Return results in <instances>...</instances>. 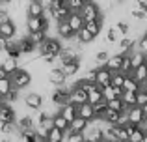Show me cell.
Segmentation results:
<instances>
[{"label":"cell","mask_w":147,"mask_h":142,"mask_svg":"<svg viewBox=\"0 0 147 142\" xmlns=\"http://www.w3.org/2000/svg\"><path fill=\"white\" fill-rule=\"evenodd\" d=\"M9 79H11L13 88L22 90V88H26L30 82H32V73L26 69V67H17V69H15V71L9 75Z\"/></svg>","instance_id":"6da1fadb"},{"label":"cell","mask_w":147,"mask_h":142,"mask_svg":"<svg viewBox=\"0 0 147 142\" xmlns=\"http://www.w3.org/2000/svg\"><path fill=\"white\" fill-rule=\"evenodd\" d=\"M61 39L60 37H49L47 36V39L43 41V43L39 45V56H45V54H54V56H58L60 54V51H61Z\"/></svg>","instance_id":"7a4b0ae2"},{"label":"cell","mask_w":147,"mask_h":142,"mask_svg":"<svg viewBox=\"0 0 147 142\" xmlns=\"http://www.w3.org/2000/svg\"><path fill=\"white\" fill-rule=\"evenodd\" d=\"M90 77L95 80V84L97 86H106V84H110V79H112V71L110 69H106L104 66H99V67H95V69H91L90 71Z\"/></svg>","instance_id":"3957f363"},{"label":"cell","mask_w":147,"mask_h":142,"mask_svg":"<svg viewBox=\"0 0 147 142\" xmlns=\"http://www.w3.org/2000/svg\"><path fill=\"white\" fill-rule=\"evenodd\" d=\"M80 15L84 17V21H93V19H100V17H102V11H100L99 4L95 2V0H91V2H88V4L82 6Z\"/></svg>","instance_id":"277c9868"},{"label":"cell","mask_w":147,"mask_h":142,"mask_svg":"<svg viewBox=\"0 0 147 142\" xmlns=\"http://www.w3.org/2000/svg\"><path fill=\"white\" fill-rule=\"evenodd\" d=\"M69 95H71V88H67L65 84H60V86L54 88L52 95H50V99H52L54 105H65V103H69Z\"/></svg>","instance_id":"5b68a950"},{"label":"cell","mask_w":147,"mask_h":142,"mask_svg":"<svg viewBox=\"0 0 147 142\" xmlns=\"http://www.w3.org/2000/svg\"><path fill=\"white\" fill-rule=\"evenodd\" d=\"M22 101H24V105L28 107L30 110H41L43 105H45V99H43L41 94H26Z\"/></svg>","instance_id":"8992f818"},{"label":"cell","mask_w":147,"mask_h":142,"mask_svg":"<svg viewBox=\"0 0 147 142\" xmlns=\"http://www.w3.org/2000/svg\"><path fill=\"white\" fill-rule=\"evenodd\" d=\"M56 32H58V37H60V39H63V41H71L73 37H75V30L71 28V26H69V22L67 21H61V22H56Z\"/></svg>","instance_id":"52a82bcc"},{"label":"cell","mask_w":147,"mask_h":142,"mask_svg":"<svg viewBox=\"0 0 147 142\" xmlns=\"http://www.w3.org/2000/svg\"><path fill=\"white\" fill-rule=\"evenodd\" d=\"M125 114H127V120L132 122V124H138V125H140L142 122H144V109H142L140 105L129 107V109L125 110Z\"/></svg>","instance_id":"ba28073f"},{"label":"cell","mask_w":147,"mask_h":142,"mask_svg":"<svg viewBox=\"0 0 147 142\" xmlns=\"http://www.w3.org/2000/svg\"><path fill=\"white\" fill-rule=\"evenodd\" d=\"M88 101V92L84 90L82 86H73L71 88V95H69V103H75V105H80V103Z\"/></svg>","instance_id":"9c48e42d"},{"label":"cell","mask_w":147,"mask_h":142,"mask_svg":"<svg viewBox=\"0 0 147 142\" xmlns=\"http://www.w3.org/2000/svg\"><path fill=\"white\" fill-rule=\"evenodd\" d=\"M0 34H2L4 37H7V39H11V37L17 36V22L13 21V19H7V21L0 22Z\"/></svg>","instance_id":"30bf717a"},{"label":"cell","mask_w":147,"mask_h":142,"mask_svg":"<svg viewBox=\"0 0 147 142\" xmlns=\"http://www.w3.org/2000/svg\"><path fill=\"white\" fill-rule=\"evenodd\" d=\"M49 82L52 84V86H60V84L67 82V77L61 71V67H52V69L49 71Z\"/></svg>","instance_id":"8fae6325"},{"label":"cell","mask_w":147,"mask_h":142,"mask_svg":"<svg viewBox=\"0 0 147 142\" xmlns=\"http://www.w3.org/2000/svg\"><path fill=\"white\" fill-rule=\"evenodd\" d=\"M15 120H17L15 109L2 101V105H0V122H11V124H15Z\"/></svg>","instance_id":"7c38bea8"},{"label":"cell","mask_w":147,"mask_h":142,"mask_svg":"<svg viewBox=\"0 0 147 142\" xmlns=\"http://www.w3.org/2000/svg\"><path fill=\"white\" fill-rule=\"evenodd\" d=\"M61 71L65 73V77H75L80 69V58H75V60H69V62H61Z\"/></svg>","instance_id":"4fadbf2b"},{"label":"cell","mask_w":147,"mask_h":142,"mask_svg":"<svg viewBox=\"0 0 147 142\" xmlns=\"http://www.w3.org/2000/svg\"><path fill=\"white\" fill-rule=\"evenodd\" d=\"M117 54H129V52L134 51L136 47V41L132 37H123V39H117Z\"/></svg>","instance_id":"5bb4252c"},{"label":"cell","mask_w":147,"mask_h":142,"mask_svg":"<svg viewBox=\"0 0 147 142\" xmlns=\"http://www.w3.org/2000/svg\"><path fill=\"white\" fill-rule=\"evenodd\" d=\"M67 22L75 32H78V30L84 28V24H86V21H84V17L80 15V11H71L69 17H67Z\"/></svg>","instance_id":"9a60e30c"},{"label":"cell","mask_w":147,"mask_h":142,"mask_svg":"<svg viewBox=\"0 0 147 142\" xmlns=\"http://www.w3.org/2000/svg\"><path fill=\"white\" fill-rule=\"evenodd\" d=\"M90 125V122L82 116H75L71 122H69V131H78V133H84Z\"/></svg>","instance_id":"2e32d148"},{"label":"cell","mask_w":147,"mask_h":142,"mask_svg":"<svg viewBox=\"0 0 147 142\" xmlns=\"http://www.w3.org/2000/svg\"><path fill=\"white\" fill-rule=\"evenodd\" d=\"M60 114L65 118V120L71 122L75 116H78V105H75V103H65V105H61Z\"/></svg>","instance_id":"e0dca14e"},{"label":"cell","mask_w":147,"mask_h":142,"mask_svg":"<svg viewBox=\"0 0 147 142\" xmlns=\"http://www.w3.org/2000/svg\"><path fill=\"white\" fill-rule=\"evenodd\" d=\"M78 116L86 118L88 122H93L95 120V110H93V105L91 103H80L78 105Z\"/></svg>","instance_id":"ac0fdd59"},{"label":"cell","mask_w":147,"mask_h":142,"mask_svg":"<svg viewBox=\"0 0 147 142\" xmlns=\"http://www.w3.org/2000/svg\"><path fill=\"white\" fill-rule=\"evenodd\" d=\"M69 13H71V10H69V6H67V4H63V6H60L58 10L50 11V17H52V19H54L56 22H61V21H67Z\"/></svg>","instance_id":"d6986e66"},{"label":"cell","mask_w":147,"mask_h":142,"mask_svg":"<svg viewBox=\"0 0 147 142\" xmlns=\"http://www.w3.org/2000/svg\"><path fill=\"white\" fill-rule=\"evenodd\" d=\"M26 11H28V15H36V17L45 15V4L41 2V0H30Z\"/></svg>","instance_id":"ffe728a7"},{"label":"cell","mask_w":147,"mask_h":142,"mask_svg":"<svg viewBox=\"0 0 147 142\" xmlns=\"http://www.w3.org/2000/svg\"><path fill=\"white\" fill-rule=\"evenodd\" d=\"M121 60H123V54H110L108 56V60L104 62V67L110 71H119V67H121Z\"/></svg>","instance_id":"44dd1931"},{"label":"cell","mask_w":147,"mask_h":142,"mask_svg":"<svg viewBox=\"0 0 147 142\" xmlns=\"http://www.w3.org/2000/svg\"><path fill=\"white\" fill-rule=\"evenodd\" d=\"M43 17L45 15H39V17H36V15H28L26 17V30L28 32H34V30H41V22H43Z\"/></svg>","instance_id":"7402d4cb"},{"label":"cell","mask_w":147,"mask_h":142,"mask_svg":"<svg viewBox=\"0 0 147 142\" xmlns=\"http://www.w3.org/2000/svg\"><path fill=\"white\" fill-rule=\"evenodd\" d=\"M75 37H76V41H78L80 45H88V43H91V41L95 39V36L86 28V26H84V28H80L78 32L75 34Z\"/></svg>","instance_id":"603a6c76"},{"label":"cell","mask_w":147,"mask_h":142,"mask_svg":"<svg viewBox=\"0 0 147 142\" xmlns=\"http://www.w3.org/2000/svg\"><path fill=\"white\" fill-rule=\"evenodd\" d=\"M142 88V84L134 79L130 73H125V80H123V90H130V92H138Z\"/></svg>","instance_id":"cb8c5ba5"},{"label":"cell","mask_w":147,"mask_h":142,"mask_svg":"<svg viewBox=\"0 0 147 142\" xmlns=\"http://www.w3.org/2000/svg\"><path fill=\"white\" fill-rule=\"evenodd\" d=\"M15 127L19 129V131H28V129H32L34 127V120H32V116H21V118H17L15 120Z\"/></svg>","instance_id":"d4e9b609"},{"label":"cell","mask_w":147,"mask_h":142,"mask_svg":"<svg viewBox=\"0 0 147 142\" xmlns=\"http://www.w3.org/2000/svg\"><path fill=\"white\" fill-rule=\"evenodd\" d=\"M17 45H19V49H21V52L22 54H30V52H34L36 51V45L32 43V41L28 39V36H24V37H21V39H17Z\"/></svg>","instance_id":"484cf974"},{"label":"cell","mask_w":147,"mask_h":142,"mask_svg":"<svg viewBox=\"0 0 147 142\" xmlns=\"http://www.w3.org/2000/svg\"><path fill=\"white\" fill-rule=\"evenodd\" d=\"M0 66H2V69L6 71L7 75H11V73H13V71L19 67V60L13 58V56H7V58H4V62L0 64Z\"/></svg>","instance_id":"4316f807"},{"label":"cell","mask_w":147,"mask_h":142,"mask_svg":"<svg viewBox=\"0 0 147 142\" xmlns=\"http://www.w3.org/2000/svg\"><path fill=\"white\" fill-rule=\"evenodd\" d=\"M84 26H86V28L90 30L95 37H97L99 34H100V30H102V17H100V19H93V21H86V24H84Z\"/></svg>","instance_id":"83f0119b"},{"label":"cell","mask_w":147,"mask_h":142,"mask_svg":"<svg viewBox=\"0 0 147 142\" xmlns=\"http://www.w3.org/2000/svg\"><path fill=\"white\" fill-rule=\"evenodd\" d=\"M130 75L134 77V79L138 80V82H144V80L147 79V62H144L142 66H138V67H134L132 71H130Z\"/></svg>","instance_id":"f1b7e54d"},{"label":"cell","mask_w":147,"mask_h":142,"mask_svg":"<svg viewBox=\"0 0 147 142\" xmlns=\"http://www.w3.org/2000/svg\"><path fill=\"white\" fill-rule=\"evenodd\" d=\"M28 39L32 41L36 47H39V45L47 39V32H43V30H34V32H28Z\"/></svg>","instance_id":"f546056e"},{"label":"cell","mask_w":147,"mask_h":142,"mask_svg":"<svg viewBox=\"0 0 147 142\" xmlns=\"http://www.w3.org/2000/svg\"><path fill=\"white\" fill-rule=\"evenodd\" d=\"M106 107L108 109H114V110H119V112H125L129 107L123 103V99L121 97H112V99H108L106 101Z\"/></svg>","instance_id":"4dcf8cb0"},{"label":"cell","mask_w":147,"mask_h":142,"mask_svg":"<svg viewBox=\"0 0 147 142\" xmlns=\"http://www.w3.org/2000/svg\"><path fill=\"white\" fill-rule=\"evenodd\" d=\"M129 56H130V64H132V69L134 67H138V66H142L144 62H147L145 60V54L142 51H132V52H129Z\"/></svg>","instance_id":"1f68e13d"},{"label":"cell","mask_w":147,"mask_h":142,"mask_svg":"<svg viewBox=\"0 0 147 142\" xmlns=\"http://www.w3.org/2000/svg\"><path fill=\"white\" fill-rule=\"evenodd\" d=\"M61 139H63V131L58 127H50L47 131V142H61Z\"/></svg>","instance_id":"d6a6232c"},{"label":"cell","mask_w":147,"mask_h":142,"mask_svg":"<svg viewBox=\"0 0 147 142\" xmlns=\"http://www.w3.org/2000/svg\"><path fill=\"white\" fill-rule=\"evenodd\" d=\"M54 127H58V129H61V131H69V120H65V118L63 116H61V114L60 112H58V114H54Z\"/></svg>","instance_id":"836d02e7"},{"label":"cell","mask_w":147,"mask_h":142,"mask_svg":"<svg viewBox=\"0 0 147 142\" xmlns=\"http://www.w3.org/2000/svg\"><path fill=\"white\" fill-rule=\"evenodd\" d=\"M100 99H102V92H100V86H95L93 90L88 92V103L95 105V103H99Z\"/></svg>","instance_id":"e575fe53"},{"label":"cell","mask_w":147,"mask_h":142,"mask_svg":"<svg viewBox=\"0 0 147 142\" xmlns=\"http://www.w3.org/2000/svg\"><path fill=\"white\" fill-rule=\"evenodd\" d=\"M11 88H13V84H11L9 75H7V77H0V97H4Z\"/></svg>","instance_id":"d590c367"},{"label":"cell","mask_w":147,"mask_h":142,"mask_svg":"<svg viewBox=\"0 0 147 142\" xmlns=\"http://www.w3.org/2000/svg\"><path fill=\"white\" fill-rule=\"evenodd\" d=\"M121 99H123V103H125L127 107H132V105H136V92L123 90V94H121Z\"/></svg>","instance_id":"8d00e7d4"},{"label":"cell","mask_w":147,"mask_h":142,"mask_svg":"<svg viewBox=\"0 0 147 142\" xmlns=\"http://www.w3.org/2000/svg\"><path fill=\"white\" fill-rule=\"evenodd\" d=\"M123 80H125V73L123 71H112V79H110L112 86H121L123 88Z\"/></svg>","instance_id":"74e56055"},{"label":"cell","mask_w":147,"mask_h":142,"mask_svg":"<svg viewBox=\"0 0 147 142\" xmlns=\"http://www.w3.org/2000/svg\"><path fill=\"white\" fill-rule=\"evenodd\" d=\"M93 110H95V118H97V120H102V114H104V110H106V99H100L99 103H95Z\"/></svg>","instance_id":"f35d334b"},{"label":"cell","mask_w":147,"mask_h":142,"mask_svg":"<svg viewBox=\"0 0 147 142\" xmlns=\"http://www.w3.org/2000/svg\"><path fill=\"white\" fill-rule=\"evenodd\" d=\"M115 140L117 142H129V133L125 131L123 125H115Z\"/></svg>","instance_id":"ab89813d"},{"label":"cell","mask_w":147,"mask_h":142,"mask_svg":"<svg viewBox=\"0 0 147 142\" xmlns=\"http://www.w3.org/2000/svg\"><path fill=\"white\" fill-rule=\"evenodd\" d=\"M129 142H144V129H142L140 125L129 135Z\"/></svg>","instance_id":"60d3db41"},{"label":"cell","mask_w":147,"mask_h":142,"mask_svg":"<svg viewBox=\"0 0 147 142\" xmlns=\"http://www.w3.org/2000/svg\"><path fill=\"white\" fill-rule=\"evenodd\" d=\"M108 56H110V52L108 51H99V52H95V66H104V62L108 60Z\"/></svg>","instance_id":"b9f144b4"},{"label":"cell","mask_w":147,"mask_h":142,"mask_svg":"<svg viewBox=\"0 0 147 142\" xmlns=\"http://www.w3.org/2000/svg\"><path fill=\"white\" fill-rule=\"evenodd\" d=\"M119 71H123V73H130V71H132V64H130V56H129V54H123V60H121V67H119Z\"/></svg>","instance_id":"7bdbcfd3"},{"label":"cell","mask_w":147,"mask_h":142,"mask_svg":"<svg viewBox=\"0 0 147 142\" xmlns=\"http://www.w3.org/2000/svg\"><path fill=\"white\" fill-rule=\"evenodd\" d=\"M106 39H108V43H112V45H115L117 43V39H119V32H117V28H108V34H106Z\"/></svg>","instance_id":"ee69618b"},{"label":"cell","mask_w":147,"mask_h":142,"mask_svg":"<svg viewBox=\"0 0 147 142\" xmlns=\"http://www.w3.org/2000/svg\"><path fill=\"white\" fill-rule=\"evenodd\" d=\"M145 103H147V90L145 88H140V90L136 92V105L144 107Z\"/></svg>","instance_id":"f6af8a7d"},{"label":"cell","mask_w":147,"mask_h":142,"mask_svg":"<svg viewBox=\"0 0 147 142\" xmlns=\"http://www.w3.org/2000/svg\"><path fill=\"white\" fill-rule=\"evenodd\" d=\"M136 47H138V51H142L144 54H147V32H145V34H142V36L138 37Z\"/></svg>","instance_id":"bcb514c9"},{"label":"cell","mask_w":147,"mask_h":142,"mask_svg":"<svg viewBox=\"0 0 147 142\" xmlns=\"http://www.w3.org/2000/svg\"><path fill=\"white\" fill-rule=\"evenodd\" d=\"M65 2H67V6H69L71 11H80L82 6H84V0H65Z\"/></svg>","instance_id":"7dc6e473"},{"label":"cell","mask_w":147,"mask_h":142,"mask_svg":"<svg viewBox=\"0 0 147 142\" xmlns=\"http://www.w3.org/2000/svg\"><path fill=\"white\" fill-rule=\"evenodd\" d=\"M130 17H134L136 21H145V11H144V10H140L138 6H134V7H132V11H130Z\"/></svg>","instance_id":"c3c4849f"},{"label":"cell","mask_w":147,"mask_h":142,"mask_svg":"<svg viewBox=\"0 0 147 142\" xmlns=\"http://www.w3.org/2000/svg\"><path fill=\"white\" fill-rule=\"evenodd\" d=\"M2 99H6V103H9V101H17V99H19V90H17V88H11V90L7 92V94L4 95Z\"/></svg>","instance_id":"681fc988"},{"label":"cell","mask_w":147,"mask_h":142,"mask_svg":"<svg viewBox=\"0 0 147 142\" xmlns=\"http://www.w3.org/2000/svg\"><path fill=\"white\" fill-rule=\"evenodd\" d=\"M115 28H117V32H119V34L127 36V34H129V30H130V26H129V22H125V21H119L117 24H115Z\"/></svg>","instance_id":"f907efd6"},{"label":"cell","mask_w":147,"mask_h":142,"mask_svg":"<svg viewBox=\"0 0 147 142\" xmlns=\"http://www.w3.org/2000/svg\"><path fill=\"white\" fill-rule=\"evenodd\" d=\"M11 15H9V11L7 10H4V7H0V22H4V21H7Z\"/></svg>","instance_id":"816d5d0a"},{"label":"cell","mask_w":147,"mask_h":142,"mask_svg":"<svg viewBox=\"0 0 147 142\" xmlns=\"http://www.w3.org/2000/svg\"><path fill=\"white\" fill-rule=\"evenodd\" d=\"M6 43H7V37H4L2 34H0V52L6 51Z\"/></svg>","instance_id":"f5cc1de1"},{"label":"cell","mask_w":147,"mask_h":142,"mask_svg":"<svg viewBox=\"0 0 147 142\" xmlns=\"http://www.w3.org/2000/svg\"><path fill=\"white\" fill-rule=\"evenodd\" d=\"M0 77H7V73L2 69V66H0Z\"/></svg>","instance_id":"db71d44e"},{"label":"cell","mask_w":147,"mask_h":142,"mask_svg":"<svg viewBox=\"0 0 147 142\" xmlns=\"http://www.w3.org/2000/svg\"><path fill=\"white\" fill-rule=\"evenodd\" d=\"M142 88H145V90H147V79L144 80V82H142Z\"/></svg>","instance_id":"11a10c76"},{"label":"cell","mask_w":147,"mask_h":142,"mask_svg":"<svg viewBox=\"0 0 147 142\" xmlns=\"http://www.w3.org/2000/svg\"><path fill=\"white\" fill-rule=\"evenodd\" d=\"M144 142H147V131H144Z\"/></svg>","instance_id":"9f6ffc18"},{"label":"cell","mask_w":147,"mask_h":142,"mask_svg":"<svg viewBox=\"0 0 147 142\" xmlns=\"http://www.w3.org/2000/svg\"><path fill=\"white\" fill-rule=\"evenodd\" d=\"M9 2H13V0H2V4H9Z\"/></svg>","instance_id":"6f0895ef"},{"label":"cell","mask_w":147,"mask_h":142,"mask_svg":"<svg viewBox=\"0 0 147 142\" xmlns=\"http://www.w3.org/2000/svg\"><path fill=\"white\" fill-rule=\"evenodd\" d=\"M144 122H147V114H145V116H144Z\"/></svg>","instance_id":"680465c9"},{"label":"cell","mask_w":147,"mask_h":142,"mask_svg":"<svg viewBox=\"0 0 147 142\" xmlns=\"http://www.w3.org/2000/svg\"><path fill=\"white\" fill-rule=\"evenodd\" d=\"M145 21H147V11H145Z\"/></svg>","instance_id":"91938a15"},{"label":"cell","mask_w":147,"mask_h":142,"mask_svg":"<svg viewBox=\"0 0 147 142\" xmlns=\"http://www.w3.org/2000/svg\"><path fill=\"white\" fill-rule=\"evenodd\" d=\"M0 105H2V97H0Z\"/></svg>","instance_id":"94428289"},{"label":"cell","mask_w":147,"mask_h":142,"mask_svg":"<svg viewBox=\"0 0 147 142\" xmlns=\"http://www.w3.org/2000/svg\"><path fill=\"white\" fill-rule=\"evenodd\" d=\"M0 6H2V0H0Z\"/></svg>","instance_id":"6125c7cd"},{"label":"cell","mask_w":147,"mask_h":142,"mask_svg":"<svg viewBox=\"0 0 147 142\" xmlns=\"http://www.w3.org/2000/svg\"><path fill=\"white\" fill-rule=\"evenodd\" d=\"M145 60H147V54H145Z\"/></svg>","instance_id":"be15d7a7"}]
</instances>
